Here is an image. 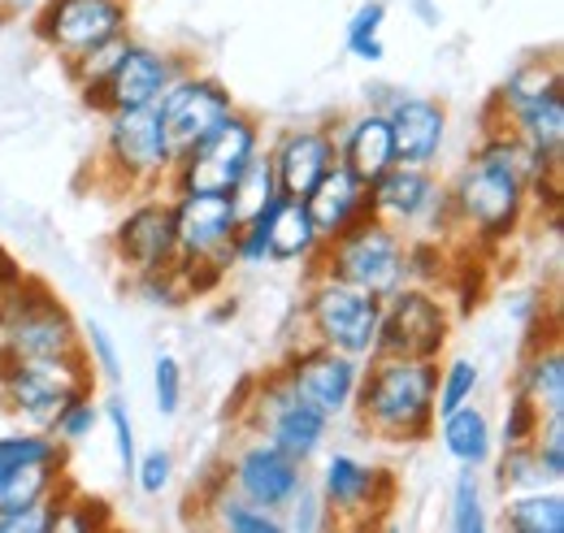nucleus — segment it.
<instances>
[{
	"instance_id": "f257e3e1",
	"label": "nucleus",
	"mask_w": 564,
	"mask_h": 533,
	"mask_svg": "<svg viewBox=\"0 0 564 533\" xmlns=\"http://www.w3.org/2000/svg\"><path fill=\"white\" fill-rule=\"evenodd\" d=\"M539 170H561V165H543L508 131L482 134V148L456 170L447 187L456 230H465L478 248H499L503 239H512L525 221L530 178Z\"/></svg>"
},
{
	"instance_id": "1a4fd4ad",
	"label": "nucleus",
	"mask_w": 564,
	"mask_h": 533,
	"mask_svg": "<svg viewBox=\"0 0 564 533\" xmlns=\"http://www.w3.org/2000/svg\"><path fill=\"white\" fill-rule=\"evenodd\" d=\"M248 429H257L261 438H270L279 452H286L295 465H308L330 429V416L313 403H304L282 378V369H270L265 378H252V395L239 416Z\"/></svg>"
},
{
	"instance_id": "72a5a7b5",
	"label": "nucleus",
	"mask_w": 564,
	"mask_h": 533,
	"mask_svg": "<svg viewBox=\"0 0 564 533\" xmlns=\"http://www.w3.org/2000/svg\"><path fill=\"white\" fill-rule=\"evenodd\" d=\"M404 269H409V282L438 286L452 273V252H447V243H438V235L404 239Z\"/></svg>"
},
{
	"instance_id": "de8ad7c7",
	"label": "nucleus",
	"mask_w": 564,
	"mask_h": 533,
	"mask_svg": "<svg viewBox=\"0 0 564 533\" xmlns=\"http://www.w3.org/2000/svg\"><path fill=\"white\" fill-rule=\"evenodd\" d=\"M100 416L113 425V443H118V460H122V472L131 477L135 472V460H140V443H135V425H131V412L122 400H105L100 403Z\"/></svg>"
},
{
	"instance_id": "3c124183",
	"label": "nucleus",
	"mask_w": 564,
	"mask_h": 533,
	"mask_svg": "<svg viewBox=\"0 0 564 533\" xmlns=\"http://www.w3.org/2000/svg\"><path fill=\"white\" fill-rule=\"evenodd\" d=\"M22 278H26V269L18 265V257H13V252L0 243V291H13Z\"/></svg>"
},
{
	"instance_id": "9b49d317",
	"label": "nucleus",
	"mask_w": 564,
	"mask_h": 533,
	"mask_svg": "<svg viewBox=\"0 0 564 533\" xmlns=\"http://www.w3.org/2000/svg\"><path fill=\"white\" fill-rule=\"evenodd\" d=\"M369 213L378 221L395 226L400 235L404 230H430V235L456 230L447 187L430 174V165H404V161H395L382 178L369 183Z\"/></svg>"
},
{
	"instance_id": "2eb2a0df",
	"label": "nucleus",
	"mask_w": 564,
	"mask_h": 533,
	"mask_svg": "<svg viewBox=\"0 0 564 533\" xmlns=\"http://www.w3.org/2000/svg\"><path fill=\"white\" fill-rule=\"evenodd\" d=\"M161 127H165V139L178 152H187L192 143H200L213 127L226 122V113H235V96L213 78V74H200V69H183L165 96L152 105Z\"/></svg>"
},
{
	"instance_id": "0eeeda50",
	"label": "nucleus",
	"mask_w": 564,
	"mask_h": 533,
	"mask_svg": "<svg viewBox=\"0 0 564 533\" xmlns=\"http://www.w3.org/2000/svg\"><path fill=\"white\" fill-rule=\"evenodd\" d=\"M304 313V326L308 338L330 347V351H344L352 360H369L373 347H378V322H382V300L378 295H365L339 278H326V273H313V286L300 304Z\"/></svg>"
},
{
	"instance_id": "412c9836",
	"label": "nucleus",
	"mask_w": 564,
	"mask_h": 533,
	"mask_svg": "<svg viewBox=\"0 0 564 533\" xmlns=\"http://www.w3.org/2000/svg\"><path fill=\"white\" fill-rule=\"evenodd\" d=\"M226 481H235V494H243L248 503L282 512L291 503V494L300 490V481H304V465H295L270 438H257V443H243L230 456Z\"/></svg>"
},
{
	"instance_id": "f704fd0d",
	"label": "nucleus",
	"mask_w": 564,
	"mask_h": 533,
	"mask_svg": "<svg viewBox=\"0 0 564 533\" xmlns=\"http://www.w3.org/2000/svg\"><path fill=\"white\" fill-rule=\"evenodd\" d=\"M96 421H100V403H96V391L91 387H83V391H74L70 400L62 403V412L53 416V425H48V434L57 438V443H83V438H91V429H96Z\"/></svg>"
},
{
	"instance_id": "2f4dec72",
	"label": "nucleus",
	"mask_w": 564,
	"mask_h": 533,
	"mask_svg": "<svg viewBox=\"0 0 564 533\" xmlns=\"http://www.w3.org/2000/svg\"><path fill=\"white\" fill-rule=\"evenodd\" d=\"M478 387H482V369L474 360H465V356L460 360H447L438 369V382H434V416H447L452 407L474 403Z\"/></svg>"
},
{
	"instance_id": "9d476101",
	"label": "nucleus",
	"mask_w": 564,
	"mask_h": 533,
	"mask_svg": "<svg viewBox=\"0 0 564 533\" xmlns=\"http://www.w3.org/2000/svg\"><path fill=\"white\" fill-rule=\"evenodd\" d=\"M261 148V127L248 113H226L221 127H213L200 143H192L187 152L174 156L170 170V187L174 192H213V196H230V187L239 183V174L248 170L252 152Z\"/></svg>"
},
{
	"instance_id": "c756f323",
	"label": "nucleus",
	"mask_w": 564,
	"mask_h": 533,
	"mask_svg": "<svg viewBox=\"0 0 564 533\" xmlns=\"http://www.w3.org/2000/svg\"><path fill=\"white\" fill-rule=\"evenodd\" d=\"M279 178H274V165H270V152H252L248 170L239 174V183L230 187V204H235V217L248 221V217H261L270 204L279 200Z\"/></svg>"
},
{
	"instance_id": "20e7f679",
	"label": "nucleus",
	"mask_w": 564,
	"mask_h": 533,
	"mask_svg": "<svg viewBox=\"0 0 564 533\" xmlns=\"http://www.w3.org/2000/svg\"><path fill=\"white\" fill-rule=\"evenodd\" d=\"M313 273H326V278H339L365 295H395L404 282H409V269H404V235L387 221H378L373 213L352 221L344 235L335 239H322V248L313 252Z\"/></svg>"
},
{
	"instance_id": "c85d7f7f",
	"label": "nucleus",
	"mask_w": 564,
	"mask_h": 533,
	"mask_svg": "<svg viewBox=\"0 0 564 533\" xmlns=\"http://www.w3.org/2000/svg\"><path fill=\"white\" fill-rule=\"evenodd\" d=\"M499 525L503 533H564V494L530 486L517 499H508Z\"/></svg>"
},
{
	"instance_id": "4468645a",
	"label": "nucleus",
	"mask_w": 564,
	"mask_h": 533,
	"mask_svg": "<svg viewBox=\"0 0 564 533\" xmlns=\"http://www.w3.org/2000/svg\"><path fill=\"white\" fill-rule=\"evenodd\" d=\"M183 69H192L178 53H161V48H152V44H140V40H127V48H122V57L113 62L109 69V78L87 96V105L96 109V113H122V109H152L161 96H165V87L183 74Z\"/></svg>"
},
{
	"instance_id": "aec40b11",
	"label": "nucleus",
	"mask_w": 564,
	"mask_h": 533,
	"mask_svg": "<svg viewBox=\"0 0 564 533\" xmlns=\"http://www.w3.org/2000/svg\"><path fill=\"white\" fill-rule=\"evenodd\" d=\"M382 109L391 122V139H395V161L404 165H434L447 139V109L430 96H409L395 87H373V105Z\"/></svg>"
},
{
	"instance_id": "f8f14e48",
	"label": "nucleus",
	"mask_w": 564,
	"mask_h": 533,
	"mask_svg": "<svg viewBox=\"0 0 564 533\" xmlns=\"http://www.w3.org/2000/svg\"><path fill=\"white\" fill-rule=\"evenodd\" d=\"M452 338V308L447 300L434 295V286L404 282L395 295L382 300V322H378V356H417L438 360Z\"/></svg>"
},
{
	"instance_id": "a878e982",
	"label": "nucleus",
	"mask_w": 564,
	"mask_h": 533,
	"mask_svg": "<svg viewBox=\"0 0 564 533\" xmlns=\"http://www.w3.org/2000/svg\"><path fill=\"white\" fill-rule=\"evenodd\" d=\"M434 425H438L443 452H447L456 465L482 468L487 460H491L495 429H491V421H487V412H482V407H474V403H460V407H452L447 416H438Z\"/></svg>"
},
{
	"instance_id": "603ef678",
	"label": "nucleus",
	"mask_w": 564,
	"mask_h": 533,
	"mask_svg": "<svg viewBox=\"0 0 564 533\" xmlns=\"http://www.w3.org/2000/svg\"><path fill=\"white\" fill-rule=\"evenodd\" d=\"M235 313H239V300H221V304L209 313V322H213V326H217V322H230Z\"/></svg>"
},
{
	"instance_id": "e433bc0d",
	"label": "nucleus",
	"mask_w": 564,
	"mask_h": 533,
	"mask_svg": "<svg viewBox=\"0 0 564 533\" xmlns=\"http://www.w3.org/2000/svg\"><path fill=\"white\" fill-rule=\"evenodd\" d=\"M382 22H387V4L382 0H369L360 4L348 22V53L360 62H382L387 57V44H382Z\"/></svg>"
},
{
	"instance_id": "dca6fc26",
	"label": "nucleus",
	"mask_w": 564,
	"mask_h": 533,
	"mask_svg": "<svg viewBox=\"0 0 564 533\" xmlns=\"http://www.w3.org/2000/svg\"><path fill=\"white\" fill-rule=\"evenodd\" d=\"M286 387L300 395L304 403L322 407L326 416H344L352 407L356 382H360V360L344 356V351H330L322 342H304L295 351H286V360L279 365Z\"/></svg>"
},
{
	"instance_id": "f3484780",
	"label": "nucleus",
	"mask_w": 564,
	"mask_h": 533,
	"mask_svg": "<svg viewBox=\"0 0 564 533\" xmlns=\"http://www.w3.org/2000/svg\"><path fill=\"white\" fill-rule=\"evenodd\" d=\"M174 235H178V257L213 261L221 269H235V204L230 196L213 192H174Z\"/></svg>"
},
{
	"instance_id": "bb28decb",
	"label": "nucleus",
	"mask_w": 564,
	"mask_h": 533,
	"mask_svg": "<svg viewBox=\"0 0 564 533\" xmlns=\"http://www.w3.org/2000/svg\"><path fill=\"white\" fill-rule=\"evenodd\" d=\"M517 391L530 395L543 412H564V356L561 338L525 347L521 369H517Z\"/></svg>"
},
{
	"instance_id": "7ed1b4c3",
	"label": "nucleus",
	"mask_w": 564,
	"mask_h": 533,
	"mask_svg": "<svg viewBox=\"0 0 564 533\" xmlns=\"http://www.w3.org/2000/svg\"><path fill=\"white\" fill-rule=\"evenodd\" d=\"M503 131L543 165H561L564 148V78L552 57H530L491 96Z\"/></svg>"
},
{
	"instance_id": "f03ea898",
	"label": "nucleus",
	"mask_w": 564,
	"mask_h": 533,
	"mask_svg": "<svg viewBox=\"0 0 564 533\" xmlns=\"http://www.w3.org/2000/svg\"><path fill=\"white\" fill-rule=\"evenodd\" d=\"M434 382H438V360L417 356H369V369H360L356 382V421L365 434L378 443L413 447L434 434Z\"/></svg>"
},
{
	"instance_id": "4c0bfd02",
	"label": "nucleus",
	"mask_w": 564,
	"mask_h": 533,
	"mask_svg": "<svg viewBox=\"0 0 564 533\" xmlns=\"http://www.w3.org/2000/svg\"><path fill=\"white\" fill-rule=\"evenodd\" d=\"M491 525L487 521V508H482V481L478 472L465 465V472L456 477L452 486V530L456 533H482Z\"/></svg>"
},
{
	"instance_id": "4be33fe9",
	"label": "nucleus",
	"mask_w": 564,
	"mask_h": 533,
	"mask_svg": "<svg viewBox=\"0 0 564 533\" xmlns=\"http://www.w3.org/2000/svg\"><path fill=\"white\" fill-rule=\"evenodd\" d=\"M335 161L339 156H335V131L330 127H291L270 148V165H274L279 192L286 200H304Z\"/></svg>"
},
{
	"instance_id": "b1692460",
	"label": "nucleus",
	"mask_w": 564,
	"mask_h": 533,
	"mask_svg": "<svg viewBox=\"0 0 564 533\" xmlns=\"http://www.w3.org/2000/svg\"><path fill=\"white\" fill-rule=\"evenodd\" d=\"M304 208H308L317 235H322V239H335V235H344L352 221L369 217V187H365L360 178H352V174L335 161V165L317 178V187L304 196Z\"/></svg>"
},
{
	"instance_id": "473e14b6",
	"label": "nucleus",
	"mask_w": 564,
	"mask_h": 533,
	"mask_svg": "<svg viewBox=\"0 0 564 533\" xmlns=\"http://www.w3.org/2000/svg\"><path fill=\"white\" fill-rule=\"evenodd\" d=\"M66 456V443H57L48 429H35V434H9L0 438V481L18 468L35 465V460H57Z\"/></svg>"
},
{
	"instance_id": "ddd939ff",
	"label": "nucleus",
	"mask_w": 564,
	"mask_h": 533,
	"mask_svg": "<svg viewBox=\"0 0 564 533\" xmlns=\"http://www.w3.org/2000/svg\"><path fill=\"white\" fill-rule=\"evenodd\" d=\"M31 31L53 57L74 62L105 40L131 35V0H44Z\"/></svg>"
},
{
	"instance_id": "09e8293b",
	"label": "nucleus",
	"mask_w": 564,
	"mask_h": 533,
	"mask_svg": "<svg viewBox=\"0 0 564 533\" xmlns=\"http://www.w3.org/2000/svg\"><path fill=\"white\" fill-rule=\"evenodd\" d=\"M131 477H135V486H140L143 494H161V490H170V481H174V456H170L165 447L140 452Z\"/></svg>"
},
{
	"instance_id": "5701e85b",
	"label": "nucleus",
	"mask_w": 564,
	"mask_h": 533,
	"mask_svg": "<svg viewBox=\"0 0 564 533\" xmlns=\"http://www.w3.org/2000/svg\"><path fill=\"white\" fill-rule=\"evenodd\" d=\"M335 156L339 165L360 178L365 187L373 178H382L391 165H395V139H391V122L382 109H365L348 118L339 131H335Z\"/></svg>"
},
{
	"instance_id": "ea45409f",
	"label": "nucleus",
	"mask_w": 564,
	"mask_h": 533,
	"mask_svg": "<svg viewBox=\"0 0 564 533\" xmlns=\"http://www.w3.org/2000/svg\"><path fill=\"white\" fill-rule=\"evenodd\" d=\"M530 447H534V460H539L543 481L561 486L564 481V412H547V416H543V425H539V434H534Z\"/></svg>"
},
{
	"instance_id": "39448f33",
	"label": "nucleus",
	"mask_w": 564,
	"mask_h": 533,
	"mask_svg": "<svg viewBox=\"0 0 564 533\" xmlns=\"http://www.w3.org/2000/svg\"><path fill=\"white\" fill-rule=\"evenodd\" d=\"M0 351L83 356V326L40 278L26 273L13 291H0Z\"/></svg>"
},
{
	"instance_id": "49530a36",
	"label": "nucleus",
	"mask_w": 564,
	"mask_h": 533,
	"mask_svg": "<svg viewBox=\"0 0 564 533\" xmlns=\"http://www.w3.org/2000/svg\"><path fill=\"white\" fill-rule=\"evenodd\" d=\"M291 521H282L286 530H300V533H308V530H322V525H330V512H326V503H322V490L317 486H308V477L300 481V490L291 494Z\"/></svg>"
},
{
	"instance_id": "c03bdc74",
	"label": "nucleus",
	"mask_w": 564,
	"mask_h": 533,
	"mask_svg": "<svg viewBox=\"0 0 564 533\" xmlns=\"http://www.w3.org/2000/svg\"><path fill=\"white\" fill-rule=\"evenodd\" d=\"M152 391H156V412L161 416H174L183 407V365L161 351L156 365H152Z\"/></svg>"
},
{
	"instance_id": "393cba45",
	"label": "nucleus",
	"mask_w": 564,
	"mask_h": 533,
	"mask_svg": "<svg viewBox=\"0 0 564 533\" xmlns=\"http://www.w3.org/2000/svg\"><path fill=\"white\" fill-rule=\"evenodd\" d=\"M265 243H270V261H279V265L313 261V252L322 248V235H317L304 200L279 196L265 208Z\"/></svg>"
},
{
	"instance_id": "6e6552de",
	"label": "nucleus",
	"mask_w": 564,
	"mask_h": 533,
	"mask_svg": "<svg viewBox=\"0 0 564 533\" xmlns=\"http://www.w3.org/2000/svg\"><path fill=\"white\" fill-rule=\"evenodd\" d=\"M100 170L113 187L127 192H152L156 183H170L174 148L165 139V127L156 109H122L105 113V152Z\"/></svg>"
},
{
	"instance_id": "37998d69",
	"label": "nucleus",
	"mask_w": 564,
	"mask_h": 533,
	"mask_svg": "<svg viewBox=\"0 0 564 533\" xmlns=\"http://www.w3.org/2000/svg\"><path fill=\"white\" fill-rule=\"evenodd\" d=\"M83 351H87V365L100 369L105 382H118L122 378V356H118V342L109 338V330L100 322H87L83 326Z\"/></svg>"
},
{
	"instance_id": "cd10ccee",
	"label": "nucleus",
	"mask_w": 564,
	"mask_h": 533,
	"mask_svg": "<svg viewBox=\"0 0 564 533\" xmlns=\"http://www.w3.org/2000/svg\"><path fill=\"white\" fill-rule=\"evenodd\" d=\"M66 481V456L57 460H35V465L18 468L0 481V516H13V512H26L44 499H53V490Z\"/></svg>"
},
{
	"instance_id": "79ce46f5",
	"label": "nucleus",
	"mask_w": 564,
	"mask_h": 533,
	"mask_svg": "<svg viewBox=\"0 0 564 533\" xmlns=\"http://www.w3.org/2000/svg\"><path fill=\"white\" fill-rule=\"evenodd\" d=\"M131 291L143 295V304H156V308H183V304H187L174 265L152 269V273H135V278H131Z\"/></svg>"
},
{
	"instance_id": "58836bf2",
	"label": "nucleus",
	"mask_w": 564,
	"mask_h": 533,
	"mask_svg": "<svg viewBox=\"0 0 564 533\" xmlns=\"http://www.w3.org/2000/svg\"><path fill=\"white\" fill-rule=\"evenodd\" d=\"M127 40L131 35H118V40H105V44H96L91 53H83V57H74V62H66V69H70V78L78 83V91H83V100L109 78V69H113V62L122 57V48H127Z\"/></svg>"
},
{
	"instance_id": "c9c22d12",
	"label": "nucleus",
	"mask_w": 564,
	"mask_h": 533,
	"mask_svg": "<svg viewBox=\"0 0 564 533\" xmlns=\"http://www.w3.org/2000/svg\"><path fill=\"white\" fill-rule=\"evenodd\" d=\"M62 486H66V481H62ZM62 486H57V494H53V503H57V512H53V533H87V530H109V525H113L109 503H100V499H70Z\"/></svg>"
},
{
	"instance_id": "423d86ee",
	"label": "nucleus",
	"mask_w": 564,
	"mask_h": 533,
	"mask_svg": "<svg viewBox=\"0 0 564 533\" xmlns=\"http://www.w3.org/2000/svg\"><path fill=\"white\" fill-rule=\"evenodd\" d=\"M91 387V365L83 356H9L0 351V400L13 416L48 429L74 391Z\"/></svg>"
},
{
	"instance_id": "8fccbe9b",
	"label": "nucleus",
	"mask_w": 564,
	"mask_h": 533,
	"mask_svg": "<svg viewBox=\"0 0 564 533\" xmlns=\"http://www.w3.org/2000/svg\"><path fill=\"white\" fill-rule=\"evenodd\" d=\"M53 494H57V490H53ZM53 512H57V503L44 499V503H35V508H26V512L0 516V533H53Z\"/></svg>"
},
{
	"instance_id": "a19ab883",
	"label": "nucleus",
	"mask_w": 564,
	"mask_h": 533,
	"mask_svg": "<svg viewBox=\"0 0 564 533\" xmlns=\"http://www.w3.org/2000/svg\"><path fill=\"white\" fill-rule=\"evenodd\" d=\"M543 407L530 400V395H521V391H512V400H508V412H503V429H499V443L503 447H530L534 443V434H539V425H543Z\"/></svg>"
},
{
	"instance_id": "6ab92c4d",
	"label": "nucleus",
	"mask_w": 564,
	"mask_h": 533,
	"mask_svg": "<svg viewBox=\"0 0 564 533\" xmlns=\"http://www.w3.org/2000/svg\"><path fill=\"white\" fill-rule=\"evenodd\" d=\"M178 235H174V204L143 192L140 204L127 208V217L113 230V261L127 269V278L174 265Z\"/></svg>"
},
{
	"instance_id": "a18cd8bd",
	"label": "nucleus",
	"mask_w": 564,
	"mask_h": 533,
	"mask_svg": "<svg viewBox=\"0 0 564 533\" xmlns=\"http://www.w3.org/2000/svg\"><path fill=\"white\" fill-rule=\"evenodd\" d=\"M499 486L503 490H530V486H543V472L534 460V447H503L499 456Z\"/></svg>"
},
{
	"instance_id": "a211bd4d",
	"label": "nucleus",
	"mask_w": 564,
	"mask_h": 533,
	"mask_svg": "<svg viewBox=\"0 0 564 533\" xmlns=\"http://www.w3.org/2000/svg\"><path fill=\"white\" fill-rule=\"evenodd\" d=\"M322 503L330 512V521H348V525H365L369 516L387 512L395 499V477L391 468H373L356 460L348 452H335L326 468H322Z\"/></svg>"
},
{
	"instance_id": "7c9ffc66",
	"label": "nucleus",
	"mask_w": 564,
	"mask_h": 533,
	"mask_svg": "<svg viewBox=\"0 0 564 533\" xmlns=\"http://www.w3.org/2000/svg\"><path fill=\"white\" fill-rule=\"evenodd\" d=\"M209 508H213V521L230 533H282L286 530L279 512L257 508V503H248L243 494H221V490H217L209 499Z\"/></svg>"
}]
</instances>
